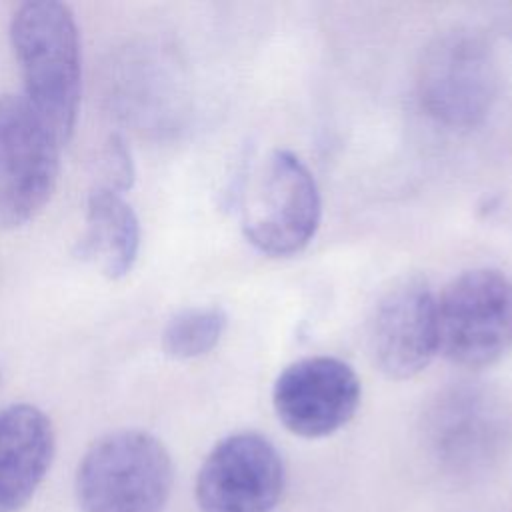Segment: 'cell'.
<instances>
[{"mask_svg":"<svg viewBox=\"0 0 512 512\" xmlns=\"http://www.w3.org/2000/svg\"><path fill=\"white\" fill-rule=\"evenodd\" d=\"M140 252V222L122 192L96 186L86 202L84 232L76 256L110 280L134 268Z\"/></svg>","mask_w":512,"mask_h":512,"instance_id":"12","label":"cell"},{"mask_svg":"<svg viewBox=\"0 0 512 512\" xmlns=\"http://www.w3.org/2000/svg\"><path fill=\"white\" fill-rule=\"evenodd\" d=\"M228 316L220 306H190L176 312L164 326L162 348L170 358L192 360L218 346Z\"/></svg>","mask_w":512,"mask_h":512,"instance_id":"13","label":"cell"},{"mask_svg":"<svg viewBox=\"0 0 512 512\" xmlns=\"http://www.w3.org/2000/svg\"><path fill=\"white\" fill-rule=\"evenodd\" d=\"M496 94V60L478 34L450 30L424 50L418 96L434 120L448 128H474L492 110Z\"/></svg>","mask_w":512,"mask_h":512,"instance_id":"6","label":"cell"},{"mask_svg":"<svg viewBox=\"0 0 512 512\" xmlns=\"http://www.w3.org/2000/svg\"><path fill=\"white\" fill-rule=\"evenodd\" d=\"M366 344L372 364L388 378L406 380L426 370L438 352V330L436 296L422 278H402L376 300Z\"/></svg>","mask_w":512,"mask_h":512,"instance_id":"10","label":"cell"},{"mask_svg":"<svg viewBox=\"0 0 512 512\" xmlns=\"http://www.w3.org/2000/svg\"><path fill=\"white\" fill-rule=\"evenodd\" d=\"M354 368L334 356H308L288 364L272 386V406L286 430L324 438L346 426L360 406Z\"/></svg>","mask_w":512,"mask_h":512,"instance_id":"9","label":"cell"},{"mask_svg":"<svg viewBox=\"0 0 512 512\" xmlns=\"http://www.w3.org/2000/svg\"><path fill=\"white\" fill-rule=\"evenodd\" d=\"M56 452L54 424L32 404L0 410V512H20L44 482Z\"/></svg>","mask_w":512,"mask_h":512,"instance_id":"11","label":"cell"},{"mask_svg":"<svg viewBox=\"0 0 512 512\" xmlns=\"http://www.w3.org/2000/svg\"><path fill=\"white\" fill-rule=\"evenodd\" d=\"M424 440L436 466L458 482L494 472L512 446V416L498 394L462 382L446 388L424 418Z\"/></svg>","mask_w":512,"mask_h":512,"instance_id":"3","label":"cell"},{"mask_svg":"<svg viewBox=\"0 0 512 512\" xmlns=\"http://www.w3.org/2000/svg\"><path fill=\"white\" fill-rule=\"evenodd\" d=\"M8 34L24 84V100L64 146L74 134L82 98L76 18L62 2L32 0L14 10Z\"/></svg>","mask_w":512,"mask_h":512,"instance_id":"1","label":"cell"},{"mask_svg":"<svg viewBox=\"0 0 512 512\" xmlns=\"http://www.w3.org/2000/svg\"><path fill=\"white\" fill-rule=\"evenodd\" d=\"M438 352L480 370L512 350V280L494 268L466 270L436 296Z\"/></svg>","mask_w":512,"mask_h":512,"instance_id":"5","label":"cell"},{"mask_svg":"<svg viewBox=\"0 0 512 512\" xmlns=\"http://www.w3.org/2000/svg\"><path fill=\"white\" fill-rule=\"evenodd\" d=\"M102 166H104V180L98 186L110 188L122 194L132 186L134 164L130 158V150L126 148L120 136H110L102 154Z\"/></svg>","mask_w":512,"mask_h":512,"instance_id":"14","label":"cell"},{"mask_svg":"<svg viewBox=\"0 0 512 512\" xmlns=\"http://www.w3.org/2000/svg\"><path fill=\"white\" fill-rule=\"evenodd\" d=\"M62 144L16 94H0V228L14 230L50 202Z\"/></svg>","mask_w":512,"mask_h":512,"instance_id":"7","label":"cell"},{"mask_svg":"<svg viewBox=\"0 0 512 512\" xmlns=\"http://www.w3.org/2000/svg\"><path fill=\"white\" fill-rule=\"evenodd\" d=\"M286 470L276 446L258 432H236L206 454L194 484L200 512H272Z\"/></svg>","mask_w":512,"mask_h":512,"instance_id":"8","label":"cell"},{"mask_svg":"<svg viewBox=\"0 0 512 512\" xmlns=\"http://www.w3.org/2000/svg\"><path fill=\"white\" fill-rule=\"evenodd\" d=\"M172 486L168 448L140 428L98 436L82 454L74 476L82 512H164Z\"/></svg>","mask_w":512,"mask_h":512,"instance_id":"2","label":"cell"},{"mask_svg":"<svg viewBox=\"0 0 512 512\" xmlns=\"http://www.w3.org/2000/svg\"><path fill=\"white\" fill-rule=\"evenodd\" d=\"M322 216L320 190L290 150L268 152L252 170L240 206L244 238L262 254L286 258L314 238Z\"/></svg>","mask_w":512,"mask_h":512,"instance_id":"4","label":"cell"}]
</instances>
